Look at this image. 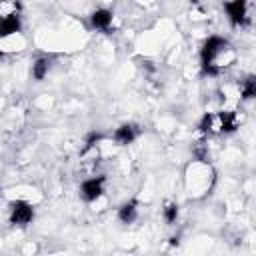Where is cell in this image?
<instances>
[{
	"instance_id": "6da1fadb",
	"label": "cell",
	"mask_w": 256,
	"mask_h": 256,
	"mask_svg": "<svg viewBox=\"0 0 256 256\" xmlns=\"http://www.w3.org/2000/svg\"><path fill=\"white\" fill-rule=\"evenodd\" d=\"M200 60H202V72L206 76H218L222 70L234 64L236 54H234L232 44L226 38L210 36L202 46Z\"/></svg>"
},
{
	"instance_id": "7a4b0ae2",
	"label": "cell",
	"mask_w": 256,
	"mask_h": 256,
	"mask_svg": "<svg viewBox=\"0 0 256 256\" xmlns=\"http://www.w3.org/2000/svg\"><path fill=\"white\" fill-rule=\"evenodd\" d=\"M10 210V224L14 226H28L34 220V208L26 200H12L8 204Z\"/></svg>"
},
{
	"instance_id": "3957f363",
	"label": "cell",
	"mask_w": 256,
	"mask_h": 256,
	"mask_svg": "<svg viewBox=\"0 0 256 256\" xmlns=\"http://www.w3.org/2000/svg\"><path fill=\"white\" fill-rule=\"evenodd\" d=\"M226 16L232 26H248L250 16H248V2L246 0H226L224 2Z\"/></svg>"
},
{
	"instance_id": "277c9868",
	"label": "cell",
	"mask_w": 256,
	"mask_h": 256,
	"mask_svg": "<svg viewBox=\"0 0 256 256\" xmlns=\"http://www.w3.org/2000/svg\"><path fill=\"white\" fill-rule=\"evenodd\" d=\"M104 182H106V176H92V178H86L82 184H80V198L84 202H96L102 192H104Z\"/></svg>"
},
{
	"instance_id": "5b68a950",
	"label": "cell",
	"mask_w": 256,
	"mask_h": 256,
	"mask_svg": "<svg viewBox=\"0 0 256 256\" xmlns=\"http://www.w3.org/2000/svg\"><path fill=\"white\" fill-rule=\"evenodd\" d=\"M140 134H142V128H140L138 124H134V122H124V124H120V126L114 130L112 140H114L118 146H128V144H132Z\"/></svg>"
},
{
	"instance_id": "8992f818",
	"label": "cell",
	"mask_w": 256,
	"mask_h": 256,
	"mask_svg": "<svg viewBox=\"0 0 256 256\" xmlns=\"http://www.w3.org/2000/svg\"><path fill=\"white\" fill-rule=\"evenodd\" d=\"M22 30V18H20V10L14 8L6 14L0 16V38H6L10 34H16Z\"/></svg>"
},
{
	"instance_id": "52a82bcc",
	"label": "cell",
	"mask_w": 256,
	"mask_h": 256,
	"mask_svg": "<svg viewBox=\"0 0 256 256\" xmlns=\"http://www.w3.org/2000/svg\"><path fill=\"white\" fill-rule=\"evenodd\" d=\"M110 24H112V12L108 8H98L90 14V26L96 28V30H110Z\"/></svg>"
},
{
	"instance_id": "ba28073f",
	"label": "cell",
	"mask_w": 256,
	"mask_h": 256,
	"mask_svg": "<svg viewBox=\"0 0 256 256\" xmlns=\"http://www.w3.org/2000/svg\"><path fill=\"white\" fill-rule=\"evenodd\" d=\"M50 66H52V58H50V56H46V54L38 56V58L34 60V64H32V70H30L32 78H34L36 82H42V80L48 76Z\"/></svg>"
},
{
	"instance_id": "9c48e42d",
	"label": "cell",
	"mask_w": 256,
	"mask_h": 256,
	"mask_svg": "<svg viewBox=\"0 0 256 256\" xmlns=\"http://www.w3.org/2000/svg\"><path fill=\"white\" fill-rule=\"evenodd\" d=\"M136 218H138V200L136 198L120 204V208H118V220L122 224H132Z\"/></svg>"
},
{
	"instance_id": "30bf717a",
	"label": "cell",
	"mask_w": 256,
	"mask_h": 256,
	"mask_svg": "<svg viewBox=\"0 0 256 256\" xmlns=\"http://www.w3.org/2000/svg\"><path fill=\"white\" fill-rule=\"evenodd\" d=\"M240 96H242V100H252L256 96V78L252 74L242 80V84H240Z\"/></svg>"
},
{
	"instance_id": "8fae6325",
	"label": "cell",
	"mask_w": 256,
	"mask_h": 256,
	"mask_svg": "<svg viewBox=\"0 0 256 256\" xmlns=\"http://www.w3.org/2000/svg\"><path fill=\"white\" fill-rule=\"evenodd\" d=\"M162 216H164V220H166V224H174L176 220H178V204L176 202H166L164 204V208H162Z\"/></svg>"
},
{
	"instance_id": "7c38bea8",
	"label": "cell",
	"mask_w": 256,
	"mask_h": 256,
	"mask_svg": "<svg viewBox=\"0 0 256 256\" xmlns=\"http://www.w3.org/2000/svg\"><path fill=\"white\" fill-rule=\"evenodd\" d=\"M104 140V134L102 132H98V130H92L88 136H86V140H84V148H82V154H86L90 148H94L98 142H102Z\"/></svg>"
},
{
	"instance_id": "4fadbf2b",
	"label": "cell",
	"mask_w": 256,
	"mask_h": 256,
	"mask_svg": "<svg viewBox=\"0 0 256 256\" xmlns=\"http://www.w3.org/2000/svg\"><path fill=\"white\" fill-rule=\"evenodd\" d=\"M0 194H2V184H0Z\"/></svg>"
},
{
	"instance_id": "5bb4252c",
	"label": "cell",
	"mask_w": 256,
	"mask_h": 256,
	"mask_svg": "<svg viewBox=\"0 0 256 256\" xmlns=\"http://www.w3.org/2000/svg\"><path fill=\"white\" fill-rule=\"evenodd\" d=\"M0 2H2V0H0Z\"/></svg>"
}]
</instances>
